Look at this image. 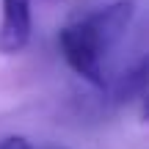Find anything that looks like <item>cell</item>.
I'll use <instances>...</instances> for the list:
<instances>
[{
    "mask_svg": "<svg viewBox=\"0 0 149 149\" xmlns=\"http://www.w3.org/2000/svg\"><path fill=\"white\" fill-rule=\"evenodd\" d=\"M58 47L64 53L66 64L80 77H86L91 86H105V77H102V55H105V50H102L97 33L88 28L86 19L72 22L58 33Z\"/></svg>",
    "mask_w": 149,
    "mask_h": 149,
    "instance_id": "obj_1",
    "label": "cell"
},
{
    "mask_svg": "<svg viewBox=\"0 0 149 149\" xmlns=\"http://www.w3.org/2000/svg\"><path fill=\"white\" fill-rule=\"evenodd\" d=\"M31 42V0H3L0 17V53H22Z\"/></svg>",
    "mask_w": 149,
    "mask_h": 149,
    "instance_id": "obj_3",
    "label": "cell"
},
{
    "mask_svg": "<svg viewBox=\"0 0 149 149\" xmlns=\"http://www.w3.org/2000/svg\"><path fill=\"white\" fill-rule=\"evenodd\" d=\"M83 19L88 22V28L97 33V39H100L102 50L108 53V50L127 33V28L133 25L135 0H116V3L105 6V8L94 11V14H88V17H83Z\"/></svg>",
    "mask_w": 149,
    "mask_h": 149,
    "instance_id": "obj_2",
    "label": "cell"
},
{
    "mask_svg": "<svg viewBox=\"0 0 149 149\" xmlns=\"http://www.w3.org/2000/svg\"><path fill=\"white\" fill-rule=\"evenodd\" d=\"M146 74H149L146 58H138L122 77H119V83H116V102H133V100H138V97H144Z\"/></svg>",
    "mask_w": 149,
    "mask_h": 149,
    "instance_id": "obj_4",
    "label": "cell"
},
{
    "mask_svg": "<svg viewBox=\"0 0 149 149\" xmlns=\"http://www.w3.org/2000/svg\"><path fill=\"white\" fill-rule=\"evenodd\" d=\"M0 149H33L31 141L22 138V135H8V138L0 141Z\"/></svg>",
    "mask_w": 149,
    "mask_h": 149,
    "instance_id": "obj_5",
    "label": "cell"
}]
</instances>
